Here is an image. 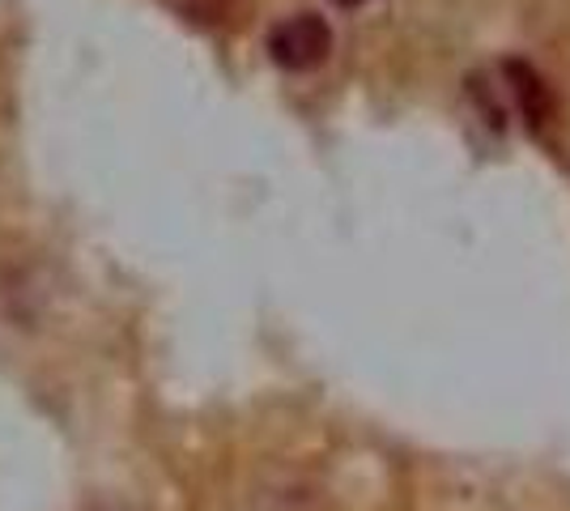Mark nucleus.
<instances>
[{"label": "nucleus", "mask_w": 570, "mask_h": 511, "mask_svg": "<svg viewBox=\"0 0 570 511\" xmlns=\"http://www.w3.org/2000/svg\"><path fill=\"white\" fill-rule=\"evenodd\" d=\"M333 26L328 18H320V13H289L282 22L268 26V39H264V48H268V60L285 69V73H311V69H320L328 56H333Z\"/></svg>", "instance_id": "f257e3e1"}, {"label": "nucleus", "mask_w": 570, "mask_h": 511, "mask_svg": "<svg viewBox=\"0 0 570 511\" xmlns=\"http://www.w3.org/2000/svg\"><path fill=\"white\" fill-rule=\"evenodd\" d=\"M502 73H507V81H511V95H515V102H520L528 128H541V124L549 120V111H553V95H549V86L541 81V73L528 69L523 60H507Z\"/></svg>", "instance_id": "f03ea898"}, {"label": "nucleus", "mask_w": 570, "mask_h": 511, "mask_svg": "<svg viewBox=\"0 0 570 511\" xmlns=\"http://www.w3.org/2000/svg\"><path fill=\"white\" fill-rule=\"evenodd\" d=\"M163 4H167L170 13L188 18V22L217 26V22H226V13H230L235 0H163Z\"/></svg>", "instance_id": "7ed1b4c3"}, {"label": "nucleus", "mask_w": 570, "mask_h": 511, "mask_svg": "<svg viewBox=\"0 0 570 511\" xmlns=\"http://www.w3.org/2000/svg\"><path fill=\"white\" fill-rule=\"evenodd\" d=\"M333 4H341V9H357V4H366V0H333Z\"/></svg>", "instance_id": "20e7f679"}]
</instances>
